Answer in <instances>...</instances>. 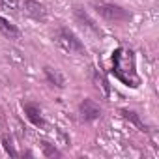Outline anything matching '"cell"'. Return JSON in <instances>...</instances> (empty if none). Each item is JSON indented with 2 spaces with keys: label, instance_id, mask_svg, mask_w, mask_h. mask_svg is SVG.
<instances>
[{
  "label": "cell",
  "instance_id": "obj_1",
  "mask_svg": "<svg viewBox=\"0 0 159 159\" xmlns=\"http://www.w3.org/2000/svg\"><path fill=\"white\" fill-rule=\"evenodd\" d=\"M112 73L125 86L137 88L140 79L135 71V56L127 49H116L112 52Z\"/></svg>",
  "mask_w": 159,
  "mask_h": 159
},
{
  "label": "cell",
  "instance_id": "obj_2",
  "mask_svg": "<svg viewBox=\"0 0 159 159\" xmlns=\"http://www.w3.org/2000/svg\"><path fill=\"white\" fill-rule=\"evenodd\" d=\"M92 8L96 10V13L99 17H103L109 23H127V21H131V13L125 8H122V6H118L114 2H107V0H94Z\"/></svg>",
  "mask_w": 159,
  "mask_h": 159
},
{
  "label": "cell",
  "instance_id": "obj_3",
  "mask_svg": "<svg viewBox=\"0 0 159 159\" xmlns=\"http://www.w3.org/2000/svg\"><path fill=\"white\" fill-rule=\"evenodd\" d=\"M52 39H54V43H56L60 49H64V51L69 52V54H84V52H86L84 43L79 39V36H77L73 30L66 28V26H60V28L54 32Z\"/></svg>",
  "mask_w": 159,
  "mask_h": 159
},
{
  "label": "cell",
  "instance_id": "obj_4",
  "mask_svg": "<svg viewBox=\"0 0 159 159\" xmlns=\"http://www.w3.org/2000/svg\"><path fill=\"white\" fill-rule=\"evenodd\" d=\"M79 112H81V118L84 122H92V120H98L101 116V107L94 99L86 98V99L81 101V105H79Z\"/></svg>",
  "mask_w": 159,
  "mask_h": 159
},
{
  "label": "cell",
  "instance_id": "obj_5",
  "mask_svg": "<svg viewBox=\"0 0 159 159\" xmlns=\"http://www.w3.org/2000/svg\"><path fill=\"white\" fill-rule=\"evenodd\" d=\"M25 11L34 21H45L47 19V8L41 2H38V0H25Z\"/></svg>",
  "mask_w": 159,
  "mask_h": 159
},
{
  "label": "cell",
  "instance_id": "obj_6",
  "mask_svg": "<svg viewBox=\"0 0 159 159\" xmlns=\"http://www.w3.org/2000/svg\"><path fill=\"white\" fill-rule=\"evenodd\" d=\"M23 109H25V114H26V118L34 124V125H38V127H41L43 124H45V120H43V114H41V109L36 105V103H25L23 105Z\"/></svg>",
  "mask_w": 159,
  "mask_h": 159
},
{
  "label": "cell",
  "instance_id": "obj_7",
  "mask_svg": "<svg viewBox=\"0 0 159 159\" xmlns=\"http://www.w3.org/2000/svg\"><path fill=\"white\" fill-rule=\"evenodd\" d=\"M43 73H45L47 81H49L52 86H56V88H64V86H66V81H64V77H62L60 71H56V69L45 66V67H43Z\"/></svg>",
  "mask_w": 159,
  "mask_h": 159
},
{
  "label": "cell",
  "instance_id": "obj_8",
  "mask_svg": "<svg viewBox=\"0 0 159 159\" xmlns=\"http://www.w3.org/2000/svg\"><path fill=\"white\" fill-rule=\"evenodd\" d=\"M0 32H2L6 38H10V39H17L19 36H21V32L17 30V26L15 25H11L8 19H4V17H0Z\"/></svg>",
  "mask_w": 159,
  "mask_h": 159
},
{
  "label": "cell",
  "instance_id": "obj_9",
  "mask_svg": "<svg viewBox=\"0 0 159 159\" xmlns=\"http://www.w3.org/2000/svg\"><path fill=\"white\" fill-rule=\"evenodd\" d=\"M122 114H124V118H125V120H129L131 124H135L139 131H148V125H146V124L139 118V114H137V112L127 111V109H122Z\"/></svg>",
  "mask_w": 159,
  "mask_h": 159
},
{
  "label": "cell",
  "instance_id": "obj_10",
  "mask_svg": "<svg viewBox=\"0 0 159 159\" xmlns=\"http://www.w3.org/2000/svg\"><path fill=\"white\" fill-rule=\"evenodd\" d=\"M75 17H77V21L86 23V26H88V28H92L94 32H98V34H99V28H98V26H96V23L86 15V11H84L83 8H75Z\"/></svg>",
  "mask_w": 159,
  "mask_h": 159
},
{
  "label": "cell",
  "instance_id": "obj_11",
  "mask_svg": "<svg viewBox=\"0 0 159 159\" xmlns=\"http://www.w3.org/2000/svg\"><path fill=\"white\" fill-rule=\"evenodd\" d=\"M41 148H43V155H45V157H60V155H62V152H60L54 144H51V142H47V140L41 142Z\"/></svg>",
  "mask_w": 159,
  "mask_h": 159
},
{
  "label": "cell",
  "instance_id": "obj_12",
  "mask_svg": "<svg viewBox=\"0 0 159 159\" xmlns=\"http://www.w3.org/2000/svg\"><path fill=\"white\" fill-rule=\"evenodd\" d=\"M94 83H96V86H98V88H101V90H103V94H105V96H109V94H111V88H109V84H107V81H105V77H103L101 73H98V71L94 73Z\"/></svg>",
  "mask_w": 159,
  "mask_h": 159
},
{
  "label": "cell",
  "instance_id": "obj_13",
  "mask_svg": "<svg viewBox=\"0 0 159 159\" xmlns=\"http://www.w3.org/2000/svg\"><path fill=\"white\" fill-rule=\"evenodd\" d=\"M2 144H4V150H6L11 157H17V155H19V153L15 152L13 144H11V139H8V135H2Z\"/></svg>",
  "mask_w": 159,
  "mask_h": 159
},
{
  "label": "cell",
  "instance_id": "obj_14",
  "mask_svg": "<svg viewBox=\"0 0 159 159\" xmlns=\"http://www.w3.org/2000/svg\"><path fill=\"white\" fill-rule=\"evenodd\" d=\"M0 6L4 10H10V11H17L19 10V0H0Z\"/></svg>",
  "mask_w": 159,
  "mask_h": 159
}]
</instances>
